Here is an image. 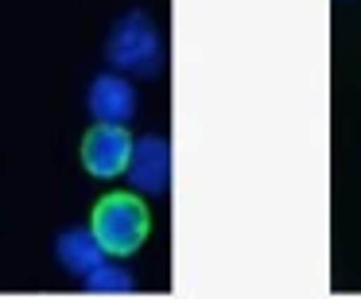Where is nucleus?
<instances>
[{
  "label": "nucleus",
  "instance_id": "nucleus-1",
  "mask_svg": "<svg viewBox=\"0 0 361 299\" xmlns=\"http://www.w3.org/2000/svg\"><path fill=\"white\" fill-rule=\"evenodd\" d=\"M90 229L113 260H125L140 252L144 241L152 237V210L136 190H113V195L97 198L94 214H90Z\"/></svg>",
  "mask_w": 361,
  "mask_h": 299
},
{
  "label": "nucleus",
  "instance_id": "nucleus-2",
  "mask_svg": "<svg viewBox=\"0 0 361 299\" xmlns=\"http://www.w3.org/2000/svg\"><path fill=\"white\" fill-rule=\"evenodd\" d=\"M105 59L121 74H140V78L159 74V66H164V39H159L156 20L148 12H125L109 32Z\"/></svg>",
  "mask_w": 361,
  "mask_h": 299
},
{
  "label": "nucleus",
  "instance_id": "nucleus-3",
  "mask_svg": "<svg viewBox=\"0 0 361 299\" xmlns=\"http://www.w3.org/2000/svg\"><path fill=\"white\" fill-rule=\"evenodd\" d=\"M136 136L128 133V125H94L82 136V167L94 179H121L128 171Z\"/></svg>",
  "mask_w": 361,
  "mask_h": 299
},
{
  "label": "nucleus",
  "instance_id": "nucleus-4",
  "mask_svg": "<svg viewBox=\"0 0 361 299\" xmlns=\"http://www.w3.org/2000/svg\"><path fill=\"white\" fill-rule=\"evenodd\" d=\"M86 109L94 117V125H128L136 117V90L128 82V74L121 71L97 74L86 90Z\"/></svg>",
  "mask_w": 361,
  "mask_h": 299
},
{
  "label": "nucleus",
  "instance_id": "nucleus-5",
  "mask_svg": "<svg viewBox=\"0 0 361 299\" xmlns=\"http://www.w3.org/2000/svg\"><path fill=\"white\" fill-rule=\"evenodd\" d=\"M125 179L136 195H167V183H171V144H167V136H136Z\"/></svg>",
  "mask_w": 361,
  "mask_h": 299
},
{
  "label": "nucleus",
  "instance_id": "nucleus-6",
  "mask_svg": "<svg viewBox=\"0 0 361 299\" xmlns=\"http://www.w3.org/2000/svg\"><path fill=\"white\" fill-rule=\"evenodd\" d=\"M55 257H59V264H63L66 272H74V276L86 280L94 268H102L105 260H109V252L102 249V241L94 237V229L86 226V229H66V233H59Z\"/></svg>",
  "mask_w": 361,
  "mask_h": 299
},
{
  "label": "nucleus",
  "instance_id": "nucleus-7",
  "mask_svg": "<svg viewBox=\"0 0 361 299\" xmlns=\"http://www.w3.org/2000/svg\"><path fill=\"white\" fill-rule=\"evenodd\" d=\"M82 288H86V291H133L136 283H133V272L121 268L117 260L109 257L102 268H94V272L82 280Z\"/></svg>",
  "mask_w": 361,
  "mask_h": 299
}]
</instances>
